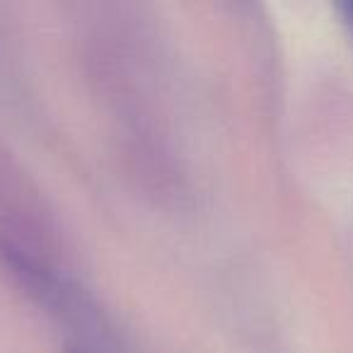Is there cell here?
I'll return each mask as SVG.
<instances>
[{
	"instance_id": "cell-1",
	"label": "cell",
	"mask_w": 353,
	"mask_h": 353,
	"mask_svg": "<svg viewBox=\"0 0 353 353\" xmlns=\"http://www.w3.org/2000/svg\"><path fill=\"white\" fill-rule=\"evenodd\" d=\"M336 12H339L341 22L348 27V32H351V37H353V0H346V3H339V6H336Z\"/></svg>"
},
{
	"instance_id": "cell-2",
	"label": "cell",
	"mask_w": 353,
	"mask_h": 353,
	"mask_svg": "<svg viewBox=\"0 0 353 353\" xmlns=\"http://www.w3.org/2000/svg\"><path fill=\"white\" fill-rule=\"evenodd\" d=\"M65 353H85V351H80V348H73V346H70V348H68V351H65Z\"/></svg>"
}]
</instances>
